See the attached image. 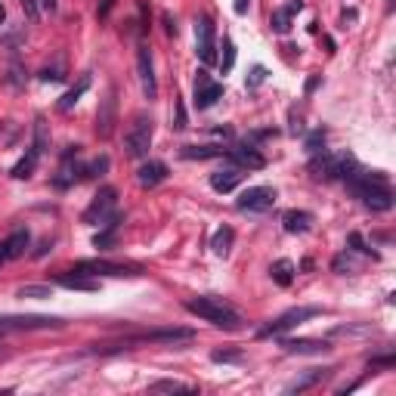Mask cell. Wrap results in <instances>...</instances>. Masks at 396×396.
<instances>
[{
  "mask_svg": "<svg viewBox=\"0 0 396 396\" xmlns=\"http://www.w3.org/2000/svg\"><path fill=\"white\" fill-rule=\"evenodd\" d=\"M344 183L369 211L384 214L393 207V189H390V183H387V174H381V170H366V167L356 165Z\"/></svg>",
  "mask_w": 396,
  "mask_h": 396,
  "instance_id": "cell-1",
  "label": "cell"
},
{
  "mask_svg": "<svg viewBox=\"0 0 396 396\" xmlns=\"http://www.w3.org/2000/svg\"><path fill=\"white\" fill-rule=\"evenodd\" d=\"M186 309L198 319L211 322L214 328H226V331H238L242 328V313H238L232 304H226L223 298L217 294H205V298H196V300H186Z\"/></svg>",
  "mask_w": 396,
  "mask_h": 396,
  "instance_id": "cell-2",
  "label": "cell"
},
{
  "mask_svg": "<svg viewBox=\"0 0 396 396\" xmlns=\"http://www.w3.org/2000/svg\"><path fill=\"white\" fill-rule=\"evenodd\" d=\"M359 165L350 152H316L309 161V174L316 180H347L350 170Z\"/></svg>",
  "mask_w": 396,
  "mask_h": 396,
  "instance_id": "cell-3",
  "label": "cell"
},
{
  "mask_svg": "<svg viewBox=\"0 0 396 396\" xmlns=\"http://www.w3.org/2000/svg\"><path fill=\"white\" fill-rule=\"evenodd\" d=\"M152 134H155V121L146 112H139L134 124H130L127 136H124V152H127V158H146V155H149V146H152Z\"/></svg>",
  "mask_w": 396,
  "mask_h": 396,
  "instance_id": "cell-4",
  "label": "cell"
},
{
  "mask_svg": "<svg viewBox=\"0 0 396 396\" xmlns=\"http://www.w3.org/2000/svg\"><path fill=\"white\" fill-rule=\"evenodd\" d=\"M75 273H87V276H115V279H121V276H146V267L143 263H127V260H103V257H96V260H77L75 263Z\"/></svg>",
  "mask_w": 396,
  "mask_h": 396,
  "instance_id": "cell-5",
  "label": "cell"
},
{
  "mask_svg": "<svg viewBox=\"0 0 396 396\" xmlns=\"http://www.w3.org/2000/svg\"><path fill=\"white\" fill-rule=\"evenodd\" d=\"M316 316H322V307H294V309H285L279 319H273L269 325H263L257 331V338H279L285 335V331H291L294 325H304L309 319H316Z\"/></svg>",
  "mask_w": 396,
  "mask_h": 396,
  "instance_id": "cell-6",
  "label": "cell"
},
{
  "mask_svg": "<svg viewBox=\"0 0 396 396\" xmlns=\"http://www.w3.org/2000/svg\"><path fill=\"white\" fill-rule=\"evenodd\" d=\"M59 316H37V313H25V316H0V331H34V328H62Z\"/></svg>",
  "mask_w": 396,
  "mask_h": 396,
  "instance_id": "cell-7",
  "label": "cell"
},
{
  "mask_svg": "<svg viewBox=\"0 0 396 396\" xmlns=\"http://www.w3.org/2000/svg\"><path fill=\"white\" fill-rule=\"evenodd\" d=\"M115 201H118V189H115V186H103V189L93 196L90 207L81 214V223H87V226H99V223L115 211Z\"/></svg>",
  "mask_w": 396,
  "mask_h": 396,
  "instance_id": "cell-8",
  "label": "cell"
},
{
  "mask_svg": "<svg viewBox=\"0 0 396 396\" xmlns=\"http://www.w3.org/2000/svg\"><path fill=\"white\" fill-rule=\"evenodd\" d=\"M273 205H276L273 186H251V189H245L242 196L236 198V207L238 211H248V214H267Z\"/></svg>",
  "mask_w": 396,
  "mask_h": 396,
  "instance_id": "cell-9",
  "label": "cell"
},
{
  "mask_svg": "<svg viewBox=\"0 0 396 396\" xmlns=\"http://www.w3.org/2000/svg\"><path fill=\"white\" fill-rule=\"evenodd\" d=\"M196 53L205 65L217 62V37H214V22L211 15H198L196 19Z\"/></svg>",
  "mask_w": 396,
  "mask_h": 396,
  "instance_id": "cell-10",
  "label": "cell"
},
{
  "mask_svg": "<svg viewBox=\"0 0 396 396\" xmlns=\"http://www.w3.org/2000/svg\"><path fill=\"white\" fill-rule=\"evenodd\" d=\"M136 72H139V84H143V96L155 103L158 99V81H155V65H152V50L149 44L136 46Z\"/></svg>",
  "mask_w": 396,
  "mask_h": 396,
  "instance_id": "cell-11",
  "label": "cell"
},
{
  "mask_svg": "<svg viewBox=\"0 0 396 396\" xmlns=\"http://www.w3.org/2000/svg\"><path fill=\"white\" fill-rule=\"evenodd\" d=\"M77 155H81V146H68L65 155H62V167H59V174L53 177V186H56V189H68V186H75L77 180H84V165H72Z\"/></svg>",
  "mask_w": 396,
  "mask_h": 396,
  "instance_id": "cell-12",
  "label": "cell"
},
{
  "mask_svg": "<svg viewBox=\"0 0 396 396\" xmlns=\"http://www.w3.org/2000/svg\"><path fill=\"white\" fill-rule=\"evenodd\" d=\"M115 121H118V99H115V87L106 93V99L99 103V112H96V136L99 139H108L115 134Z\"/></svg>",
  "mask_w": 396,
  "mask_h": 396,
  "instance_id": "cell-13",
  "label": "cell"
},
{
  "mask_svg": "<svg viewBox=\"0 0 396 396\" xmlns=\"http://www.w3.org/2000/svg\"><path fill=\"white\" fill-rule=\"evenodd\" d=\"M217 99H223V84H217V81H211L207 77V72H198V77H196V108L198 112H205V108H211Z\"/></svg>",
  "mask_w": 396,
  "mask_h": 396,
  "instance_id": "cell-14",
  "label": "cell"
},
{
  "mask_svg": "<svg viewBox=\"0 0 396 396\" xmlns=\"http://www.w3.org/2000/svg\"><path fill=\"white\" fill-rule=\"evenodd\" d=\"M192 328H161V331H146V335L130 338L127 344H177V340H192Z\"/></svg>",
  "mask_w": 396,
  "mask_h": 396,
  "instance_id": "cell-15",
  "label": "cell"
},
{
  "mask_svg": "<svg viewBox=\"0 0 396 396\" xmlns=\"http://www.w3.org/2000/svg\"><path fill=\"white\" fill-rule=\"evenodd\" d=\"M282 350L288 356H319L331 350V340H316V338H285Z\"/></svg>",
  "mask_w": 396,
  "mask_h": 396,
  "instance_id": "cell-16",
  "label": "cell"
},
{
  "mask_svg": "<svg viewBox=\"0 0 396 396\" xmlns=\"http://www.w3.org/2000/svg\"><path fill=\"white\" fill-rule=\"evenodd\" d=\"M226 161H229V165H236V167H242V170H263V167H267V158H263V155L254 149L251 143L238 146V149H229Z\"/></svg>",
  "mask_w": 396,
  "mask_h": 396,
  "instance_id": "cell-17",
  "label": "cell"
},
{
  "mask_svg": "<svg viewBox=\"0 0 396 396\" xmlns=\"http://www.w3.org/2000/svg\"><path fill=\"white\" fill-rule=\"evenodd\" d=\"M124 223V214H108L103 220V232H96V238H93V248H99V251H108V248H115L118 242V229Z\"/></svg>",
  "mask_w": 396,
  "mask_h": 396,
  "instance_id": "cell-18",
  "label": "cell"
},
{
  "mask_svg": "<svg viewBox=\"0 0 396 396\" xmlns=\"http://www.w3.org/2000/svg\"><path fill=\"white\" fill-rule=\"evenodd\" d=\"M242 177H245L242 167L226 165V167H220V170H214L211 174V189L214 192H232L238 183H242Z\"/></svg>",
  "mask_w": 396,
  "mask_h": 396,
  "instance_id": "cell-19",
  "label": "cell"
},
{
  "mask_svg": "<svg viewBox=\"0 0 396 396\" xmlns=\"http://www.w3.org/2000/svg\"><path fill=\"white\" fill-rule=\"evenodd\" d=\"M165 180H167V165L165 161H146V165L136 170V183L143 186V189H152V186H158Z\"/></svg>",
  "mask_w": 396,
  "mask_h": 396,
  "instance_id": "cell-20",
  "label": "cell"
},
{
  "mask_svg": "<svg viewBox=\"0 0 396 396\" xmlns=\"http://www.w3.org/2000/svg\"><path fill=\"white\" fill-rule=\"evenodd\" d=\"M28 245H31V232H28L25 226L13 229L10 236L4 238V251H6V260H19L22 254L28 251Z\"/></svg>",
  "mask_w": 396,
  "mask_h": 396,
  "instance_id": "cell-21",
  "label": "cell"
},
{
  "mask_svg": "<svg viewBox=\"0 0 396 396\" xmlns=\"http://www.w3.org/2000/svg\"><path fill=\"white\" fill-rule=\"evenodd\" d=\"M56 285H62V288H68V291H99V282L93 276L87 273H62L56 276Z\"/></svg>",
  "mask_w": 396,
  "mask_h": 396,
  "instance_id": "cell-22",
  "label": "cell"
},
{
  "mask_svg": "<svg viewBox=\"0 0 396 396\" xmlns=\"http://www.w3.org/2000/svg\"><path fill=\"white\" fill-rule=\"evenodd\" d=\"M282 226H285V232H291V236H304V232L313 229V214L309 211H285Z\"/></svg>",
  "mask_w": 396,
  "mask_h": 396,
  "instance_id": "cell-23",
  "label": "cell"
},
{
  "mask_svg": "<svg viewBox=\"0 0 396 396\" xmlns=\"http://www.w3.org/2000/svg\"><path fill=\"white\" fill-rule=\"evenodd\" d=\"M300 10H304V4H300V0H294V4L282 6V10H276L273 15H269V28H273L276 34H288V31H291L294 13H300Z\"/></svg>",
  "mask_w": 396,
  "mask_h": 396,
  "instance_id": "cell-24",
  "label": "cell"
},
{
  "mask_svg": "<svg viewBox=\"0 0 396 396\" xmlns=\"http://www.w3.org/2000/svg\"><path fill=\"white\" fill-rule=\"evenodd\" d=\"M226 146H183L180 155L186 161H207V158H226Z\"/></svg>",
  "mask_w": 396,
  "mask_h": 396,
  "instance_id": "cell-25",
  "label": "cell"
},
{
  "mask_svg": "<svg viewBox=\"0 0 396 396\" xmlns=\"http://www.w3.org/2000/svg\"><path fill=\"white\" fill-rule=\"evenodd\" d=\"M331 371H335V369H309L304 378H298V381H294V384H288V387H285V393H304V390H309V387L322 384L325 378L331 375Z\"/></svg>",
  "mask_w": 396,
  "mask_h": 396,
  "instance_id": "cell-26",
  "label": "cell"
},
{
  "mask_svg": "<svg viewBox=\"0 0 396 396\" xmlns=\"http://www.w3.org/2000/svg\"><path fill=\"white\" fill-rule=\"evenodd\" d=\"M37 161H41V152H37V149H34V146H28V152H25V155H22V158H19V161H15V165H13V170H10V174L15 177V180H28V177H31V174H34V167H37Z\"/></svg>",
  "mask_w": 396,
  "mask_h": 396,
  "instance_id": "cell-27",
  "label": "cell"
},
{
  "mask_svg": "<svg viewBox=\"0 0 396 396\" xmlns=\"http://www.w3.org/2000/svg\"><path fill=\"white\" fill-rule=\"evenodd\" d=\"M232 242H236V232H232V226H220L214 232V238H211V251L217 254V257H229Z\"/></svg>",
  "mask_w": 396,
  "mask_h": 396,
  "instance_id": "cell-28",
  "label": "cell"
},
{
  "mask_svg": "<svg viewBox=\"0 0 396 396\" xmlns=\"http://www.w3.org/2000/svg\"><path fill=\"white\" fill-rule=\"evenodd\" d=\"M294 273H298V267H294L291 260H276L273 267H269V276H273L276 285H282V288H288V285L294 282Z\"/></svg>",
  "mask_w": 396,
  "mask_h": 396,
  "instance_id": "cell-29",
  "label": "cell"
},
{
  "mask_svg": "<svg viewBox=\"0 0 396 396\" xmlns=\"http://www.w3.org/2000/svg\"><path fill=\"white\" fill-rule=\"evenodd\" d=\"M87 87H90V75H81V81H77L75 87L59 99V112H72V108L77 106V99H81L84 93H87Z\"/></svg>",
  "mask_w": 396,
  "mask_h": 396,
  "instance_id": "cell-30",
  "label": "cell"
},
{
  "mask_svg": "<svg viewBox=\"0 0 396 396\" xmlns=\"http://www.w3.org/2000/svg\"><path fill=\"white\" fill-rule=\"evenodd\" d=\"M15 298H22V300H46V298H53V288L50 285H22L19 291H15Z\"/></svg>",
  "mask_w": 396,
  "mask_h": 396,
  "instance_id": "cell-31",
  "label": "cell"
},
{
  "mask_svg": "<svg viewBox=\"0 0 396 396\" xmlns=\"http://www.w3.org/2000/svg\"><path fill=\"white\" fill-rule=\"evenodd\" d=\"M149 390L152 393H192V387L183 384V381H170V378H165V381H152Z\"/></svg>",
  "mask_w": 396,
  "mask_h": 396,
  "instance_id": "cell-32",
  "label": "cell"
},
{
  "mask_svg": "<svg viewBox=\"0 0 396 396\" xmlns=\"http://www.w3.org/2000/svg\"><path fill=\"white\" fill-rule=\"evenodd\" d=\"M108 170V155H99V158H93L90 165H84V180H93V177H103Z\"/></svg>",
  "mask_w": 396,
  "mask_h": 396,
  "instance_id": "cell-33",
  "label": "cell"
},
{
  "mask_svg": "<svg viewBox=\"0 0 396 396\" xmlns=\"http://www.w3.org/2000/svg\"><path fill=\"white\" fill-rule=\"evenodd\" d=\"M232 65H236V44H232V37H223V59H220L223 75H229Z\"/></svg>",
  "mask_w": 396,
  "mask_h": 396,
  "instance_id": "cell-34",
  "label": "cell"
},
{
  "mask_svg": "<svg viewBox=\"0 0 396 396\" xmlns=\"http://www.w3.org/2000/svg\"><path fill=\"white\" fill-rule=\"evenodd\" d=\"M331 269L340 276H347V273H356V260H353V254H338L335 260H331Z\"/></svg>",
  "mask_w": 396,
  "mask_h": 396,
  "instance_id": "cell-35",
  "label": "cell"
},
{
  "mask_svg": "<svg viewBox=\"0 0 396 396\" xmlns=\"http://www.w3.org/2000/svg\"><path fill=\"white\" fill-rule=\"evenodd\" d=\"M211 359L214 362H223V366H238L245 356H242V350H214Z\"/></svg>",
  "mask_w": 396,
  "mask_h": 396,
  "instance_id": "cell-36",
  "label": "cell"
},
{
  "mask_svg": "<svg viewBox=\"0 0 396 396\" xmlns=\"http://www.w3.org/2000/svg\"><path fill=\"white\" fill-rule=\"evenodd\" d=\"M189 127V118H186V106L180 96H174V130H186Z\"/></svg>",
  "mask_w": 396,
  "mask_h": 396,
  "instance_id": "cell-37",
  "label": "cell"
},
{
  "mask_svg": "<svg viewBox=\"0 0 396 396\" xmlns=\"http://www.w3.org/2000/svg\"><path fill=\"white\" fill-rule=\"evenodd\" d=\"M304 146H307V152H309V155L325 152V130H322V127H319V130H313V134L307 136V143H304Z\"/></svg>",
  "mask_w": 396,
  "mask_h": 396,
  "instance_id": "cell-38",
  "label": "cell"
},
{
  "mask_svg": "<svg viewBox=\"0 0 396 396\" xmlns=\"http://www.w3.org/2000/svg\"><path fill=\"white\" fill-rule=\"evenodd\" d=\"M46 139H50V136H46V121H44V118H37V121H34V143H31V146H34V149L44 155Z\"/></svg>",
  "mask_w": 396,
  "mask_h": 396,
  "instance_id": "cell-39",
  "label": "cell"
},
{
  "mask_svg": "<svg viewBox=\"0 0 396 396\" xmlns=\"http://www.w3.org/2000/svg\"><path fill=\"white\" fill-rule=\"evenodd\" d=\"M41 77L44 84H59V81H65V72H62V65H46V68H41Z\"/></svg>",
  "mask_w": 396,
  "mask_h": 396,
  "instance_id": "cell-40",
  "label": "cell"
},
{
  "mask_svg": "<svg viewBox=\"0 0 396 396\" xmlns=\"http://www.w3.org/2000/svg\"><path fill=\"white\" fill-rule=\"evenodd\" d=\"M263 81H267V68H263V65H254V68H251V75L245 77V87H248V90H254V87H260Z\"/></svg>",
  "mask_w": 396,
  "mask_h": 396,
  "instance_id": "cell-41",
  "label": "cell"
},
{
  "mask_svg": "<svg viewBox=\"0 0 396 396\" xmlns=\"http://www.w3.org/2000/svg\"><path fill=\"white\" fill-rule=\"evenodd\" d=\"M393 366H396V356L393 353L371 356V359H369V369H393Z\"/></svg>",
  "mask_w": 396,
  "mask_h": 396,
  "instance_id": "cell-42",
  "label": "cell"
},
{
  "mask_svg": "<svg viewBox=\"0 0 396 396\" xmlns=\"http://www.w3.org/2000/svg\"><path fill=\"white\" fill-rule=\"evenodd\" d=\"M350 245H353L359 254H371V257H378V254H375V251H371V248L366 245V238H362L359 232H350Z\"/></svg>",
  "mask_w": 396,
  "mask_h": 396,
  "instance_id": "cell-43",
  "label": "cell"
},
{
  "mask_svg": "<svg viewBox=\"0 0 396 396\" xmlns=\"http://www.w3.org/2000/svg\"><path fill=\"white\" fill-rule=\"evenodd\" d=\"M22 10H25V15L31 22H37V15H41V4H37V0H22Z\"/></svg>",
  "mask_w": 396,
  "mask_h": 396,
  "instance_id": "cell-44",
  "label": "cell"
},
{
  "mask_svg": "<svg viewBox=\"0 0 396 396\" xmlns=\"http://www.w3.org/2000/svg\"><path fill=\"white\" fill-rule=\"evenodd\" d=\"M112 6H115V0H103V4L96 6V15H99V19H106V15L112 13Z\"/></svg>",
  "mask_w": 396,
  "mask_h": 396,
  "instance_id": "cell-45",
  "label": "cell"
},
{
  "mask_svg": "<svg viewBox=\"0 0 396 396\" xmlns=\"http://www.w3.org/2000/svg\"><path fill=\"white\" fill-rule=\"evenodd\" d=\"M161 19H165V31H167V34H177V22H174V15L165 13Z\"/></svg>",
  "mask_w": 396,
  "mask_h": 396,
  "instance_id": "cell-46",
  "label": "cell"
},
{
  "mask_svg": "<svg viewBox=\"0 0 396 396\" xmlns=\"http://www.w3.org/2000/svg\"><path fill=\"white\" fill-rule=\"evenodd\" d=\"M46 251H53V242H41L37 245V251H34V257H44Z\"/></svg>",
  "mask_w": 396,
  "mask_h": 396,
  "instance_id": "cell-47",
  "label": "cell"
},
{
  "mask_svg": "<svg viewBox=\"0 0 396 396\" xmlns=\"http://www.w3.org/2000/svg\"><path fill=\"white\" fill-rule=\"evenodd\" d=\"M41 4V10H46V13H56V0H37Z\"/></svg>",
  "mask_w": 396,
  "mask_h": 396,
  "instance_id": "cell-48",
  "label": "cell"
},
{
  "mask_svg": "<svg viewBox=\"0 0 396 396\" xmlns=\"http://www.w3.org/2000/svg\"><path fill=\"white\" fill-rule=\"evenodd\" d=\"M248 6H251V0H236V13H238V15H245Z\"/></svg>",
  "mask_w": 396,
  "mask_h": 396,
  "instance_id": "cell-49",
  "label": "cell"
},
{
  "mask_svg": "<svg viewBox=\"0 0 396 396\" xmlns=\"http://www.w3.org/2000/svg\"><path fill=\"white\" fill-rule=\"evenodd\" d=\"M316 87H319V77H309V81H307V93H313Z\"/></svg>",
  "mask_w": 396,
  "mask_h": 396,
  "instance_id": "cell-50",
  "label": "cell"
},
{
  "mask_svg": "<svg viewBox=\"0 0 396 396\" xmlns=\"http://www.w3.org/2000/svg\"><path fill=\"white\" fill-rule=\"evenodd\" d=\"M0 263H6V251H4V242H0Z\"/></svg>",
  "mask_w": 396,
  "mask_h": 396,
  "instance_id": "cell-51",
  "label": "cell"
},
{
  "mask_svg": "<svg viewBox=\"0 0 396 396\" xmlns=\"http://www.w3.org/2000/svg\"><path fill=\"white\" fill-rule=\"evenodd\" d=\"M4 19H6V10H4V4H0V25H4Z\"/></svg>",
  "mask_w": 396,
  "mask_h": 396,
  "instance_id": "cell-52",
  "label": "cell"
}]
</instances>
